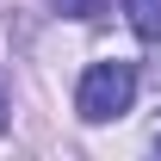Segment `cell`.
Here are the masks:
<instances>
[{"mask_svg":"<svg viewBox=\"0 0 161 161\" xmlns=\"http://www.w3.org/2000/svg\"><path fill=\"white\" fill-rule=\"evenodd\" d=\"M62 13H68V19H93V13H99V0H56Z\"/></svg>","mask_w":161,"mask_h":161,"instance_id":"3","label":"cell"},{"mask_svg":"<svg viewBox=\"0 0 161 161\" xmlns=\"http://www.w3.org/2000/svg\"><path fill=\"white\" fill-rule=\"evenodd\" d=\"M124 19L142 43H161V0H124Z\"/></svg>","mask_w":161,"mask_h":161,"instance_id":"2","label":"cell"},{"mask_svg":"<svg viewBox=\"0 0 161 161\" xmlns=\"http://www.w3.org/2000/svg\"><path fill=\"white\" fill-rule=\"evenodd\" d=\"M0 130H6V93H0Z\"/></svg>","mask_w":161,"mask_h":161,"instance_id":"4","label":"cell"},{"mask_svg":"<svg viewBox=\"0 0 161 161\" xmlns=\"http://www.w3.org/2000/svg\"><path fill=\"white\" fill-rule=\"evenodd\" d=\"M130 99H136V68H130V62H93V68L80 75V87H75V105H80L87 124L124 118Z\"/></svg>","mask_w":161,"mask_h":161,"instance_id":"1","label":"cell"}]
</instances>
